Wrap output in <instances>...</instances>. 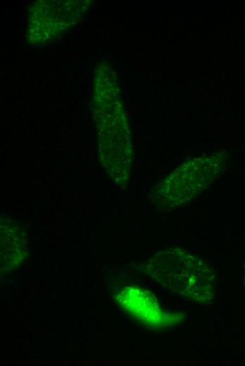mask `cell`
Instances as JSON below:
<instances>
[{
	"label": "cell",
	"mask_w": 245,
	"mask_h": 366,
	"mask_svg": "<svg viewBox=\"0 0 245 366\" xmlns=\"http://www.w3.org/2000/svg\"><path fill=\"white\" fill-rule=\"evenodd\" d=\"M149 269L153 278L173 294L201 305L212 302L215 276L209 264L199 256L172 248L157 253Z\"/></svg>",
	"instance_id": "6da1fadb"
},
{
	"label": "cell",
	"mask_w": 245,
	"mask_h": 366,
	"mask_svg": "<svg viewBox=\"0 0 245 366\" xmlns=\"http://www.w3.org/2000/svg\"><path fill=\"white\" fill-rule=\"evenodd\" d=\"M222 165L218 156L199 157L182 163L155 188L156 204L170 210L191 201L211 184Z\"/></svg>",
	"instance_id": "7a4b0ae2"
},
{
	"label": "cell",
	"mask_w": 245,
	"mask_h": 366,
	"mask_svg": "<svg viewBox=\"0 0 245 366\" xmlns=\"http://www.w3.org/2000/svg\"><path fill=\"white\" fill-rule=\"evenodd\" d=\"M87 1H40L31 8L28 38L34 44H42L61 37L73 26L87 8Z\"/></svg>",
	"instance_id": "3957f363"
}]
</instances>
